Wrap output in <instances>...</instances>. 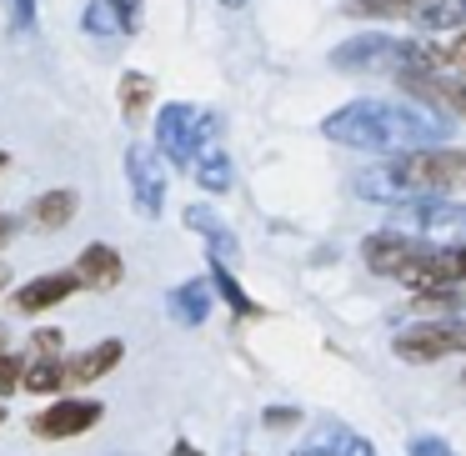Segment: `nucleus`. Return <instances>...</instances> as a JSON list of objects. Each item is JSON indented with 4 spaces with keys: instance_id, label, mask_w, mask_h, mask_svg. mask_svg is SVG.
Listing matches in <instances>:
<instances>
[{
    "instance_id": "0eeeda50",
    "label": "nucleus",
    "mask_w": 466,
    "mask_h": 456,
    "mask_svg": "<svg viewBox=\"0 0 466 456\" xmlns=\"http://www.w3.org/2000/svg\"><path fill=\"white\" fill-rule=\"evenodd\" d=\"M456 351H466V321H411L391 341V356L406 366H431Z\"/></svg>"
},
{
    "instance_id": "473e14b6",
    "label": "nucleus",
    "mask_w": 466,
    "mask_h": 456,
    "mask_svg": "<svg viewBox=\"0 0 466 456\" xmlns=\"http://www.w3.org/2000/svg\"><path fill=\"white\" fill-rule=\"evenodd\" d=\"M5 276H11V271H5V266H0V286H5Z\"/></svg>"
},
{
    "instance_id": "cd10ccee",
    "label": "nucleus",
    "mask_w": 466,
    "mask_h": 456,
    "mask_svg": "<svg viewBox=\"0 0 466 456\" xmlns=\"http://www.w3.org/2000/svg\"><path fill=\"white\" fill-rule=\"evenodd\" d=\"M116 11H121V21H126V31H136L141 25V0H111Z\"/></svg>"
},
{
    "instance_id": "e433bc0d",
    "label": "nucleus",
    "mask_w": 466,
    "mask_h": 456,
    "mask_svg": "<svg viewBox=\"0 0 466 456\" xmlns=\"http://www.w3.org/2000/svg\"><path fill=\"white\" fill-rule=\"evenodd\" d=\"M461 381H466V376H461Z\"/></svg>"
},
{
    "instance_id": "f8f14e48",
    "label": "nucleus",
    "mask_w": 466,
    "mask_h": 456,
    "mask_svg": "<svg viewBox=\"0 0 466 456\" xmlns=\"http://www.w3.org/2000/svg\"><path fill=\"white\" fill-rule=\"evenodd\" d=\"M76 276H81V286H91V291H116L126 276V261L121 251H111L106 241H91L81 251V261H76Z\"/></svg>"
},
{
    "instance_id": "6e6552de",
    "label": "nucleus",
    "mask_w": 466,
    "mask_h": 456,
    "mask_svg": "<svg viewBox=\"0 0 466 456\" xmlns=\"http://www.w3.org/2000/svg\"><path fill=\"white\" fill-rule=\"evenodd\" d=\"M101 416H106V406L91 401V396H56L51 406H41L31 416V436H41V441H71V436L91 431Z\"/></svg>"
},
{
    "instance_id": "7ed1b4c3",
    "label": "nucleus",
    "mask_w": 466,
    "mask_h": 456,
    "mask_svg": "<svg viewBox=\"0 0 466 456\" xmlns=\"http://www.w3.org/2000/svg\"><path fill=\"white\" fill-rule=\"evenodd\" d=\"M331 66L336 71H381V76H421V71H436V56L431 46L421 41H401V35H381V31H366V35H351L331 51Z\"/></svg>"
},
{
    "instance_id": "39448f33",
    "label": "nucleus",
    "mask_w": 466,
    "mask_h": 456,
    "mask_svg": "<svg viewBox=\"0 0 466 456\" xmlns=\"http://www.w3.org/2000/svg\"><path fill=\"white\" fill-rule=\"evenodd\" d=\"M216 136H221V116L196 111L186 101L161 106V116H156V146L171 166H196V156L216 146Z\"/></svg>"
},
{
    "instance_id": "bb28decb",
    "label": "nucleus",
    "mask_w": 466,
    "mask_h": 456,
    "mask_svg": "<svg viewBox=\"0 0 466 456\" xmlns=\"http://www.w3.org/2000/svg\"><path fill=\"white\" fill-rule=\"evenodd\" d=\"M261 421L271 426V431H291V426H301V411H291V406H271Z\"/></svg>"
},
{
    "instance_id": "f704fd0d",
    "label": "nucleus",
    "mask_w": 466,
    "mask_h": 456,
    "mask_svg": "<svg viewBox=\"0 0 466 456\" xmlns=\"http://www.w3.org/2000/svg\"><path fill=\"white\" fill-rule=\"evenodd\" d=\"M0 421H5V406H0Z\"/></svg>"
},
{
    "instance_id": "f257e3e1",
    "label": "nucleus",
    "mask_w": 466,
    "mask_h": 456,
    "mask_svg": "<svg viewBox=\"0 0 466 456\" xmlns=\"http://www.w3.org/2000/svg\"><path fill=\"white\" fill-rule=\"evenodd\" d=\"M321 136L346 151H421V146H441L451 136V121L431 106H401V101H346L341 111H331L321 121Z\"/></svg>"
},
{
    "instance_id": "4be33fe9",
    "label": "nucleus",
    "mask_w": 466,
    "mask_h": 456,
    "mask_svg": "<svg viewBox=\"0 0 466 456\" xmlns=\"http://www.w3.org/2000/svg\"><path fill=\"white\" fill-rule=\"evenodd\" d=\"M76 216V191H46L35 201V221L41 226H66Z\"/></svg>"
},
{
    "instance_id": "a878e982",
    "label": "nucleus",
    "mask_w": 466,
    "mask_h": 456,
    "mask_svg": "<svg viewBox=\"0 0 466 456\" xmlns=\"http://www.w3.org/2000/svg\"><path fill=\"white\" fill-rule=\"evenodd\" d=\"M5 5H11V25L15 31H35V0H5Z\"/></svg>"
},
{
    "instance_id": "c756f323",
    "label": "nucleus",
    "mask_w": 466,
    "mask_h": 456,
    "mask_svg": "<svg viewBox=\"0 0 466 456\" xmlns=\"http://www.w3.org/2000/svg\"><path fill=\"white\" fill-rule=\"evenodd\" d=\"M171 456H201V451H196L191 441H176V451H171Z\"/></svg>"
},
{
    "instance_id": "2f4dec72",
    "label": "nucleus",
    "mask_w": 466,
    "mask_h": 456,
    "mask_svg": "<svg viewBox=\"0 0 466 456\" xmlns=\"http://www.w3.org/2000/svg\"><path fill=\"white\" fill-rule=\"evenodd\" d=\"M221 5H226V11H241V5H246V0H221Z\"/></svg>"
},
{
    "instance_id": "b1692460",
    "label": "nucleus",
    "mask_w": 466,
    "mask_h": 456,
    "mask_svg": "<svg viewBox=\"0 0 466 456\" xmlns=\"http://www.w3.org/2000/svg\"><path fill=\"white\" fill-rule=\"evenodd\" d=\"M406 456H456V451L441 441V436L421 431V436H411V441H406Z\"/></svg>"
},
{
    "instance_id": "412c9836",
    "label": "nucleus",
    "mask_w": 466,
    "mask_h": 456,
    "mask_svg": "<svg viewBox=\"0 0 466 456\" xmlns=\"http://www.w3.org/2000/svg\"><path fill=\"white\" fill-rule=\"evenodd\" d=\"M81 25H86V35H131V31H126V21H121V11H116L111 0H91V5H86V15H81Z\"/></svg>"
},
{
    "instance_id": "7c9ffc66",
    "label": "nucleus",
    "mask_w": 466,
    "mask_h": 456,
    "mask_svg": "<svg viewBox=\"0 0 466 456\" xmlns=\"http://www.w3.org/2000/svg\"><path fill=\"white\" fill-rule=\"evenodd\" d=\"M11 231H15V221H11V216H0V241H5Z\"/></svg>"
},
{
    "instance_id": "1a4fd4ad",
    "label": "nucleus",
    "mask_w": 466,
    "mask_h": 456,
    "mask_svg": "<svg viewBox=\"0 0 466 456\" xmlns=\"http://www.w3.org/2000/svg\"><path fill=\"white\" fill-rule=\"evenodd\" d=\"M126 181H131L136 211H141L146 221H156V216L166 211V171L146 146H131V151H126Z\"/></svg>"
},
{
    "instance_id": "a211bd4d",
    "label": "nucleus",
    "mask_w": 466,
    "mask_h": 456,
    "mask_svg": "<svg viewBox=\"0 0 466 456\" xmlns=\"http://www.w3.org/2000/svg\"><path fill=\"white\" fill-rule=\"evenodd\" d=\"M196 181H201V191H211V196H226V191H231V181H236V171H231V156H226L221 146H206V151L196 156Z\"/></svg>"
},
{
    "instance_id": "f3484780",
    "label": "nucleus",
    "mask_w": 466,
    "mask_h": 456,
    "mask_svg": "<svg viewBox=\"0 0 466 456\" xmlns=\"http://www.w3.org/2000/svg\"><path fill=\"white\" fill-rule=\"evenodd\" d=\"M186 226L206 236V246H211L216 261H236V236H231V226H221L211 211H206V206H191V211H186Z\"/></svg>"
},
{
    "instance_id": "c85d7f7f",
    "label": "nucleus",
    "mask_w": 466,
    "mask_h": 456,
    "mask_svg": "<svg viewBox=\"0 0 466 456\" xmlns=\"http://www.w3.org/2000/svg\"><path fill=\"white\" fill-rule=\"evenodd\" d=\"M446 101H451V106H456V111H461V116H466V86H456V91H446Z\"/></svg>"
},
{
    "instance_id": "9d476101",
    "label": "nucleus",
    "mask_w": 466,
    "mask_h": 456,
    "mask_svg": "<svg viewBox=\"0 0 466 456\" xmlns=\"http://www.w3.org/2000/svg\"><path fill=\"white\" fill-rule=\"evenodd\" d=\"M76 291H81V276H76V271L35 276V281H25L21 291H15V311H21V316H41V311H51V306L71 301Z\"/></svg>"
},
{
    "instance_id": "72a5a7b5",
    "label": "nucleus",
    "mask_w": 466,
    "mask_h": 456,
    "mask_svg": "<svg viewBox=\"0 0 466 456\" xmlns=\"http://www.w3.org/2000/svg\"><path fill=\"white\" fill-rule=\"evenodd\" d=\"M296 456H316V451H296Z\"/></svg>"
},
{
    "instance_id": "dca6fc26",
    "label": "nucleus",
    "mask_w": 466,
    "mask_h": 456,
    "mask_svg": "<svg viewBox=\"0 0 466 456\" xmlns=\"http://www.w3.org/2000/svg\"><path fill=\"white\" fill-rule=\"evenodd\" d=\"M21 386H25L31 396H56V391H66V356H31V361H25Z\"/></svg>"
},
{
    "instance_id": "423d86ee",
    "label": "nucleus",
    "mask_w": 466,
    "mask_h": 456,
    "mask_svg": "<svg viewBox=\"0 0 466 456\" xmlns=\"http://www.w3.org/2000/svg\"><path fill=\"white\" fill-rule=\"evenodd\" d=\"M396 231L416 236L431 246H461L466 241V201H446V196H421V201L391 206Z\"/></svg>"
},
{
    "instance_id": "393cba45",
    "label": "nucleus",
    "mask_w": 466,
    "mask_h": 456,
    "mask_svg": "<svg viewBox=\"0 0 466 456\" xmlns=\"http://www.w3.org/2000/svg\"><path fill=\"white\" fill-rule=\"evenodd\" d=\"M61 346H66V336L56 331V326H41V331L31 336V351L35 356H61Z\"/></svg>"
},
{
    "instance_id": "2eb2a0df",
    "label": "nucleus",
    "mask_w": 466,
    "mask_h": 456,
    "mask_svg": "<svg viewBox=\"0 0 466 456\" xmlns=\"http://www.w3.org/2000/svg\"><path fill=\"white\" fill-rule=\"evenodd\" d=\"M311 451L316 456H376V446L366 441V436H356L351 426H341V421H321V436H316Z\"/></svg>"
},
{
    "instance_id": "9b49d317",
    "label": "nucleus",
    "mask_w": 466,
    "mask_h": 456,
    "mask_svg": "<svg viewBox=\"0 0 466 456\" xmlns=\"http://www.w3.org/2000/svg\"><path fill=\"white\" fill-rule=\"evenodd\" d=\"M121 356H126V341H96V346H86L81 356H71L66 361V386H91V381H101V376H111L116 366H121Z\"/></svg>"
},
{
    "instance_id": "aec40b11",
    "label": "nucleus",
    "mask_w": 466,
    "mask_h": 456,
    "mask_svg": "<svg viewBox=\"0 0 466 456\" xmlns=\"http://www.w3.org/2000/svg\"><path fill=\"white\" fill-rule=\"evenodd\" d=\"M151 101H156V81L146 71H126L121 76V116L126 121H141L146 111H151Z\"/></svg>"
},
{
    "instance_id": "4468645a",
    "label": "nucleus",
    "mask_w": 466,
    "mask_h": 456,
    "mask_svg": "<svg viewBox=\"0 0 466 456\" xmlns=\"http://www.w3.org/2000/svg\"><path fill=\"white\" fill-rule=\"evenodd\" d=\"M166 311H171V321H181V326H201L206 316H211V286L206 281L176 286V291L166 296Z\"/></svg>"
},
{
    "instance_id": "20e7f679",
    "label": "nucleus",
    "mask_w": 466,
    "mask_h": 456,
    "mask_svg": "<svg viewBox=\"0 0 466 456\" xmlns=\"http://www.w3.org/2000/svg\"><path fill=\"white\" fill-rule=\"evenodd\" d=\"M431 241H416V236L396 231V226H386V231H371L361 241V261L371 276H386V281H401L411 286V291H426L431 286Z\"/></svg>"
},
{
    "instance_id": "ddd939ff",
    "label": "nucleus",
    "mask_w": 466,
    "mask_h": 456,
    "mask_svg": "<svg viewBox=\"0 0 466 456\" xmlns=\"http://www.w3.org/2000/svg\"><path fill=\"white\" fill-rule=\"evenodd\" d=\"M466 311V281L456 286H431V291H416L411 306H406V316H416V321H456V316Z\"/></svg>"
},
{
    "instance_id": "c9c22d12",
    "label": "nucleus",
    "mask_w": 466,
    "mask_h": 456,
    "mask_svg": "<svg viewBox=\"0 0 466 456\" xmlns=\"http://www.w3.org/2000/svg\"><path fill=\"white\" fill-rule=\"evenodd\" d=\"M0 166H5V151H0Z\"/></svg>"
},
{
    "instance_id": "6ab92c4d",
    "label": "nucleus",
    "mask_w": 466,
    "mask_h": 456,
    "mask_svg": "<svg viewBox=\"0 0 466 456\" xmlns=\"http://www.w3.org/2000/svg\"><path fill=\"white\" fill-rule=\"evenodd\" d=\"M211 286H216V291H221V301L231 306V311L241 316V321H256V316H266L261 306H256L251 296L241 291V281H236V276H231V266H226V261H216V256H211Z\"/></svg>"
},
{
    "instance_id": "f03ea898",
    "label": "nucleus",
    "mask_w": 466,
    "mask_h": 456,
    "mask_svg": "<svg viewBox=\"0 0 466 456\" xmlns=\"http://www.w3.org/2000/svg\"><path fill=\"white\" fill-rule=\"evenodd\" d=\"M451 191H466V146H421L356 176V196L371 206H406Z\"/></svg>"
},
{
    "instance_id": "5701e85b",
    "label": "nucleus",
    "mask_w": 466,
    "mask_h": 456,
    "mask_svg": "<svg viewBox=\"0 0 466 456\" xmlns=\"http://www.w3.org/2000/svg\"><path fill=\"white\" fill-rule=\"evenodd\" d=\"M25 376V356H5L0 351V396H11Z\"/></svg>"
}]
</instances>
